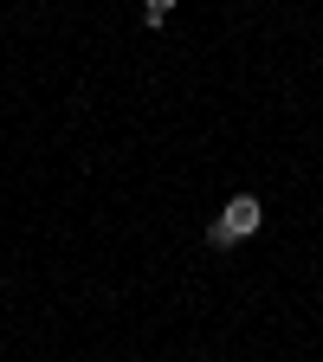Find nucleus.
Masks as SVG:
<instances>
[{
	"label": "nucleus",
	"mask_w": 323,
	"mask_h": 362,
	"mask_svg": "<svg viewBox=\"0 0 323 362\" xmlns=\"http://www.w3.org/2000/svg\"><path fill=\"white\" fill-rule=\"evenodd\" d=\"M259 220H265L259 194H233V201L220 207V220H213V226H220V233H226V240L240 246V240H252V233H259Z\"/></svg>",
	"instance_id": "nucleus-1"
},
{
	"label": "nucleus",
	"mask_w": 323,
	"mask_h": 362,
	"mask_svg": "<svg viewBox=\"0 0 323 362\" xmlns=\"http://www.w3.org/2000/svg\"><path fill=\"white\" fill-rule=\"evenodd\" d=\"M168 13H175V0H143V26H168Z\"/></svg>",
	"instance_id": "nucleus-2"
}]
</instances>
